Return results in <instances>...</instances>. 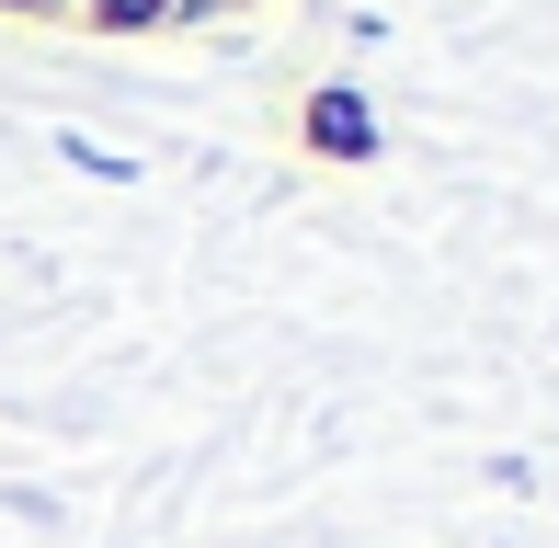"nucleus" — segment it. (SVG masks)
Masks as SVG:
<instances>
[]
</instances>
